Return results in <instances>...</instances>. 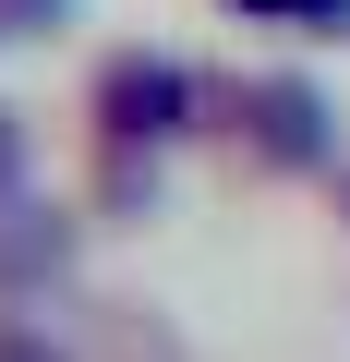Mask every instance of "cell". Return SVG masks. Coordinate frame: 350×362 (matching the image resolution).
Instances as JSON below:
<instances>
[{"instance_id":"obj_3","label":"cell","mask_w":350,"mask_h":362,"mask_svg":"<svg viewBox=\"0 0 350 362\" xmlns=\"http://www.w3.org/2000/svg\"><path fill=\"white\" fill-rule=\"evenodd\" d=\"M0 362H49V350H37V338H0Z\"/></svg>"},{"instance_id":"obj_1","label":"cell","mask_w":350,"mask_h":362,"mask_svg":"<svg viewBox=\"0 0 350 362\" xmlns=\"http://www.w3.org/2000/svg\"><path fill=\"white\" fill-rule=\"evenodd\" d=\"M109 121L121 133H169V121H182V73H169V61H121L109 73Z\"/></svg>"},{"instance_id":"obj_2","label":"cell","mask_w":350,"mask_h":362,"mask_svg":"<svg viewBox=\"0 0 350 362\" xmlns=\"http://www.w3.org/2000/svg\"><path fill=\"white\" fill-rule=\"evenodd\" d=\"M254 109H266V145H278V157H314V121H326V109H314V85H266Z\"/></svg>"},{"instance_id":"obj_4","label":"cell","mask_w":350,"mask_h":362,"mask_svg":"<svg viewBox=\"0 0 350 362\" xmlns=\"http://www.w3.org/2000/svg\"><path fill=\"white\" fill-rule=\"evenodd\" d=\"M0 169H13V109H0Z\"/></svg>"}]
</instances>
